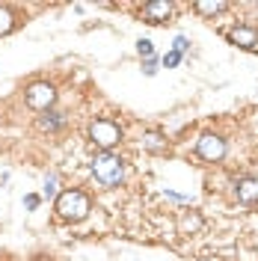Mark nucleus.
<instances>
[{
	"label": "nucleus",
	"mask_w": 258,
	"mask_h": 261,
	"mask_svg": "<svg viewBox=\"0 0 258 261\" xmlns=\"http://www.w3.org/2000/svg\"><path fill=\"white\" fill-rule=\"evenodd\" d=\"M178 63H181V54H178V50H166V57H163V65H166V68H175Z\"/></svg>",
	"instance_id": "16"
},
{
	"label": "nucleus",
	"mask_w": 258,
	"mask_h": 261,
	"mask_svg": "<svg viewBox=\"0 0 258 261\" xmlns=\"http://www.w3.org/2000/svg\"><path fill=\"white\" fill-rule=\"evenodd\" d=\"M199 228H202L199 211H184L181 217H178V234H193V231H199Z\"/></svg>",
	"instance_id": "11"
},
{
	"label": "nucleus",
	"mask_w": 258,
	"mask_h": 261,
	"mask_svg": "<svg viewBox=\"0 0 258 261\" xmlns=\"http://www.w3.org/2000/svg\"><path fill=\"white\" fill-rule=\"evenodd\" d=\"M143 71L145 74H154V71H158V57H148V60L143 63Z\"/></svg>",
	"instance_id": "19"
},
{
	"label": "nucleus",
	"mask_w": 258,
	"mask_h": 261,
	"mask_svg": "<svg viewBox=\"0 0 258 261\" xmlns=\"http://www.w3.org/2000/svg\"><path fill=\"white\" fill-rule=\"evenodd\" d=\"M39 202H42V196H36V193L24 196V208H27V211H36V208H39Z\"/></svg>",
	"instance_id": "18"
},
{
	"label": "nucleus",
	"mask_w": 258,
	"mask_h": 261,
	"mask_svg": "<svg viewBox=\"0 0 258 261\" xmlns=\"http://www.w3.org/2000/svg\"><path fill=\"white\" fill-rule=\"evenodd\" d=\"M137 50H140V57H143V60L154 57V45H151L148 39H140V42H137Z\"/></svg>",
	"instance_id": "14"
},
{
	"label": "nucleus",
	"mask_w": 258,
	"mask_h": 261,
	"mask_svg": "<svg viewBox=\"0 0 258 261\" xmlns=\"http://www.w3.org/2000/svg\"><path fill=\"white\" fill-rule=\"evenodd\" d=\"M172 12H175V6H172L169 0H151V3H145V6H143L145 24H163Z\"/></svg>",
	"instance_id": "6"
},
{
	"label": "nucleus",
	"mask_w": 258,
	"mask_h": 261,
	"mask_svg": "<svg viewBox=\"0 0 258 261\" xmlns=\"http://www.w3.org/2000/svg\"><path fill=\"white\" fill-rule=\"evenodd\" d=\"M140 146H143L145 151H151V154H161V151H166V137H163L161 130H145L143 140H140Z\"/></svg>",
	"instance_id": "10"
},
{
	"label": "nucleus",
	"mask_w": 258,
	"mask_h": 261,
	"mask_svg": "<svg viewBox=\"0 0 258 261\" xmlns=\"http://www.w3.org/2000/svg\"><path fill=\"white\" fill-rule=\"evenodd\" d=\"M172 50H178V54L184 57V54L190 50V39H187V36H175V42H172Z\"/></svg>",
	"instance_id": "15"
},
{
	"label": "nucleus",
	"mask_w": 258,
	"mask_h": 261,
	"mask_svg": "<svg viewBox=\"0 0 258 261\" xmlns=\"http://www.w3.org/2000/svg\"><path fill=\"white\" fill-rule=\"evenodd\" d=\"M42 193L48 196V199L57 193V175H48V178H45V187H42Z\"/></svg>",
	"instance_id": "17"
},
{
	"label": "nucleus",
	"mask_w": 258,
	"mask_h": 261,
	"mask_svg": "<svg viewBox=\"0 0 258 261\" xmlns=\"http://www.w3.org/2000/svg\"><path fill=\"white\" fill-rule=\"evenodd\" d=\"M193 9L199 12V15H205V18H214V15H220V12H226L228 6L223 3V0H199V3H193Z\"/></svg>",
	"instance_id": "12"
},
{
	"label": "nucleus",
	"mask_w": 258,
	"mask_h": 261,
	"mask_svg": "<svg viewBox=\"0 0 258 261\" xmlns=\"http://www.w3.org/2000/svg\"><path fill=\"white\" fill-rule=\"evenodd\" d=\"M235 196L243 205H255L258 202V178H241L235 184Z\"/></svg>",
	"instance_id": "9"
},
{
	"label": "nucleus",
	"mask_w": 258,
	"mask_h": 261,
	"mask_svg": "<svg viewBox=\"0 0 258 261\" xmlns=\"http://www.w3.org/2000/svg\"><path fill=\"white\" fill-rule=\"evenodd\" d=\"M89 211H92L89 196L81 193V190H63V193L57 196V214L63 220H68V223H81Z\"/></svg>",
	"instance_id": "2"
},
{
	"label": "nucleus",
	"mask_w": 258,
	"mask_h": 261,
	"mask_svg": "<svg viewBox=\"0 0 258 261\" xmlns=\"http://www.w3.org/2000/svg\"><path fill=\"white\" fill-rule=\"evenodd\" d=\"M228 42L238 45L243 50H255L258 48V33L252 27H231L228 30Z\"/></svg>",
	"instance_id": "7"
},
{
	"label": "nucleus",
	"mask_w": 258,
	"mask_h": 261,
	"mask_svg": "<svg viewBox=\"0 0 258 261\" xmlns=\"http://www.w3.org/2000/svg\"><path fill=\"white\" fill-rule=\"evenodd\" d=\"M68 125V116L63 110H48V113H42L36 119V128L39 130H48V134H57V130H63Z\"/></svg>",
	"instance_id": "8"
},
{
	"label": "nucleus",
	"mask_w": 258,
	"mask_h": 261,
	"mask_svg": "<svg viewBox=\"0 0 258 261\" xmlns=\"http://www.w3.org/2000/svg\"><path fill=\"white\" fill-rule=\"evenodd\" d=\"M24 101H27V107H33V110L48 113V110H54V104H57V86L54 83H30L24 89Z\"/></svg>",
	"instance_id": "4"
},
{
	"label": "nucleus",
	"mask_w": 258,
	"mask_h": 261,
	"mask_svg": "<svg viewBox=\"0 0 258 261\" xmlns=\"http://www.w3.org/2000/svg\"><path fill=\"white\" fill-rule=\"evenodd\" d=\"M196 151H199L202 161L220 163L226 158V140H223L220 134H202V137L196 140Z\"/></svg>",
	"instance_id": "5"
},
{
	"label": "nucleus",
	"mask_w": 258,
	"mask_h": 261,
	"mask_svg": "<svg viewBox=\"0 0 258 261\" xmlns=\"http://www.w3.org/2000/svg\"><path fill=\"white\" fill-rule=\"evenodd\" d=\"M89 140L101 151H110L113 146H119L122 128H119V122H113V119H95V122H89Z\"/></svg>",
	"instance_id": "3"
},
{
	"label": "nucleus",
	"mask_w": 258,
	"mask_h": 261,
	"mask_svg": "<svg viewBox=\"0 0 258 261\" xmlns=\"http://www.w3.org/2000/svg\"><path fill=\"white\" fill-rule=\"evenodd\" d=\"M89 172H92V178L101 187H119L125 181V161L119 154H113V151H101V154L92 158Z\"/></svg>",
	"instance_id": "1"
},
{
	"label": "nucleus",
	"mask_w": 258,
	"mask_h": 261,
	"mask_svg": "<svg viewBox=\"0 0 258 261\" xmlns=\"http://www.w3.org/2000/svg\"><path fill=\"white\" fill-rule=\"evenodd\" d=\"M15 27V15H12V9H6V6H0V36H6V33H12Z\"/></svg>",
	"instance_id": "13"
}]
</instances>
